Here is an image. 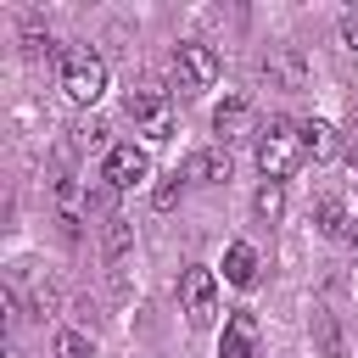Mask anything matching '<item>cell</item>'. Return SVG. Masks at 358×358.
I'll return each instance as SVG.
<instances>
[{
  "mask_svg": "<svg viewBox=\"0 0 358 358\" xmlns=\"http://www.w3.org/2000/svg\"><path fill=\"white\" fill-rule=\"evenodd\" d=\"M308 151H302V123H291V117H268V129L257 134V168H263V179H291L296 173V162H302Z\"/></svg>",
  "mask_w": 358,
  "mask_h": 358,
  "instance_id": "obj_1",
  "label": "cell"
},
{
  "mask_svg": "<svg viewBox=\"0 0 358 358\" xmlns=\"http://www.w3.org/2000/svg\"><path fill=\"white\" fill-rule=\"evenodd\" d=\"M62 90H67V101H78V106H95V101L106 95V62H101L90 45H73V50H62Z\"/></svg>",
  "mask_w": 358,
  "mask_h": 358,
  "instance_id": "obj_2",
  "label": "cell"
},
{
  "mask_svg": "<svg viewBox=\"0 0 358 358\" xmlns=\"http://www.w3.org/2000/svg\"><path fill=\"white\" fill-rule=\"evenodd\" d=\"M123 112L134 117V129H140L151 145L173 140V95H168V90L140 84V90H129V95H123Z\"/></svg>",
  "mask_w": 358,
  "mask_h": 358,
  "instance_id": "obj_3",
  "label": "cell"
},
{
  "mask_svg": "<svg viewBox=\"0 0 358 358\" xmlns=\"http://www.w3.org/2000/svg\"><path fill=\"white\" fill-rule=\"evenodd\" d=\"M213 84H218V50L201 45V39L173 45V90L179 95H207Z\"/></svg>",
  "mask_w": 358,
  "mask_h": 358,
  "instance_id": "obj_4",
  "label": "cell"
},
{
  "mask_svg": "<svg viewBox=\"0 0 358 358\" xmlns=\"http://www.w3.org/2000/svg\"><path fill=\"white\" fill-rule=\"evenodd\" d=\"M179 308H185L190 324H213V319H218V280H213V268L190 263V268L179 274Z\"/></svg>",
  "mask_w": 358,
  "mask_h": 358,
  "instance_id": "obj_5",
  "label": "cell"
},
{
  "mask_svg": "<svg viewBox=\"0 0 358 358\" xmlns=\"http://www.w3.org/2000/svg\"><path fill=\"white\" fill-rule=\"evenodd\" d=\"M101 179H106V190H134V185L151 179V157H145L134 140H129V145H112L106 162H101Z\"/></svg>",
  "mask_w": 358,
  "mask_h": 358,
  "instance_id": "obj_6",
  "label": "cell"
},
{
  "mask_svg": "<svg viewBox=\"0 0 358 358\" xmlns=\"http://www.w3.org/2000/svg\"><path fill=\"white\" fill-rule=\"evenodd\" d=\"M257 341H263V330H257V313H229L224 319V336H218V358H257Z\"/></svg>",
  "mask_w": 358,
  "mask_h": 358,
  "instance_id": "obj_7",
  "label": "cell"
},
{
  "mask_svg": "<svg viewBox=\"0 0 358 358\" xmlns=\"http://www.w3.org/2000/svg\"><path fill=\"white\" fill-rule=\"evenodd\" d=\"M179 179H190V185H218V179H229V151H224V145L190 151L185 168H179Z\"/></svg>",
  "mask_w": 358,
  "mask_h": 358,
  "instance_id": "obj_8",
  "label": "cell"
},
{
  "mask_svg": "<svg viewBox=\"0 0 358 358\" xmlns=\"http://www.w3.org/2000/svg\"><path fill=\"white\" fill-rule=\"evenodd\" d=\"M313 224H319V235H330V241H352V246H358V224H352V213H347L341 196H324V201L313 207Z\"/></svg>",
  "mask_w": 358,
  "mask_h": 358,
  "instance_id": "obj_9",
  "label": "cell"
},
{
  "mask_svg": "<svg viewBox=\"0 0 358 358\" xmlns=\"http://www.w3.org/2000/svg\"><path fill=\"white\" fill-rule=\"evenodd\" d=\"M246 123H252V95H246V90H229V95L218 101V112H213V129L229 140V134H241Z\"/></svg>",
  "mask_w": 358,
  "mask_h": 358,
  "instance_id": "obj_10",
  "label": "cell"
},
{
  "mask_svg": "<svg viewBox=\"0 0 358 358\" xmlns=\"http://www.w3.org/2000/svg\"><path fill=\"white\" fill-rule=\"evenodd\" d=\"M302 151H308L313 162H330V157L341 151V134H336V123H324V117H308V123H302Z\"/></svg>",
  "mask_w": 358,
  "mask_h": 358,
  "instance_id": "obj_11",
  "label": "cell"
},
{
  "mask_svg": "<svg viewBox=\"0 0 358 358\" xmlns=\"http://www.w3.org/2000/svg\"><path fill=\"white\" fill-rule=\"evenodd\" d=\"M257 268H263V263H257V246H252V241H229V252H224V280H229V285H252Z\"/></svg>",
  "mask_w": 358,
  "mask_h": 358,
  "instance_id": "obj_12",
  "label": "cell"
},
{
  "mask_svg": "<svg viewBox=\"0 0 358 358\" xmlns=\"http://www.w3.org/2000/svg\"><path fill=\"white\" fill-rule=\"evenodd\" d=\"M252 213H257L263 224H274V218L285 213V185H274V179H268V185H257V196H252Z\"/></svg>",
  "mask_w": 358,
  "mask_h": 358,
  "instance_id": "obj_13",
  "label": "cell"
},
{
  "mask_svg": "<svg viewBox=\"0 0 358 358\" xmlns=\"http://www.w3.org/2000/svg\"><path fill=\"white\" fill-rule=\"evenodd\" d=\"M56 358H95V341L84 330H56Z\"/></svg>",
  "mask_w": 358,
  "mask_h": 358,
  "instance_id": "obj_14",
  "label": "cell"
},
{
  "mask_svg": "<svg viewBox=\"0 0 358 358\" xmlns=\"http://www.w3.org/2000/svg\"><path fill=\"white\" fill-rule=\"evenodd\" d=\"M179 185H185V179H179V173H173V179H168V185H157V196H151V201H157V207H162V213H168V207H173V201H179Z\"/></svg>",
  "mask_w": 358,
  "mask_h": 358,
  "instance_id": "obj_15",
  "label": "cell"
},
{
  "mask_svg": "<svg viewBox=\"0 0 358 358\" xmlns=\"http://www.w3.org/2000/svg\"><path fill=\"white\" fill-rule=\"evenodd\" d=\"M341 45H347V50H352V56H358V11H352V17H347V22H341Z\"/></svg>",
  "mask_w": 358,
  "mask_h": 358,
  "instance_id": "obj_16",
  "label": "cell"
}]
</instances>
